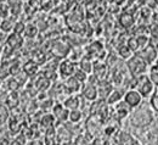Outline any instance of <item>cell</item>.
<instances>
[{
  "label": "cell",
  "mask_w": 158,
  "mask_h": 145,
  "mask_svg": "<svg viewBox=\"0 0 158 145\" xmlns=\"http://www.w3.org/2000/svg\"><path fill=\"white\" fill-rule=\"evenodd\" d=\"M136 78V90L142 95V98H151V95L155 92V84L150 81V78L146 75H141L135 77Z\"/></svg>",
  "instance_id": "cell-1"
},
{
  "label": "cell",
  "mask_w": 158,
  "mask_h": 145,
  "mask_svg": "<svg viewBox=\"0 0 158 145\" xmlns=\"http://www.w3.org/2000/svg\"><path fill=\"white\" fill-rule=\"evenodd\" d=\"M77 68H78V63H76L74 61L69 60L68 58H66L62 61L59 62V70H57L59 77L63 78V79L69 78V77H72L74 75Z\"/></svg>",
  "instance_id": "cell-2"
},
{
  "label": "cell",
  "mask_w": 158,
  "mask_h": 145,
  "mask_svg": "<svg viewBox=\"0 0 158 145\" xmlns=\"http://www.w3.org/2000/svg\"><path fill=\"white\" fill-rule=\"evenodd\" d=\"M142 95L139 93L136 89H129L123 95V103L125 104L129 109H136L142 104Z\"/></svg>",
  "instance_id": "cell-3"
},
{
  "label": "cell",
  "mask_w": 158,
  "mask_h": 145,
  "mask_svg": "<svg viewBox=\"0 0 158 145\" xmlns=\"http://www.w3.org/2000/svg\"><path fill=\"white\" fill-rule=\"evenodd\" d=\"M146 66H147V63L143 61V59H142L141 56H135V55H134V56L128 61V68H129V71H130L134 76H136V77L145 73Z\"/></svg>",
  "instance_id": "cell-4"
},
{
  "label": "cell",
  "mask_w": 158,
  "mask_h": 145,
  "mask_svg": "<svg viewBox=\"0 0 158 145\" xmlns=\"http://www.w3.org/2000/svg\"><path fill=\"white\" fill-rule=\"evenodd\" d=\"M81 98L89 103H94L99 99V90H98V85L91 84V83H84L83 88H81Z\"/></svg>",
  "instance_id": "cell-5"
},
{
  "label": "cell",
  "mask_w": 158,
  "mask_h": 145,
  "mask_svg": "<svg viewBox=\"0 0 158 145\" xmlns=\"http://www.w3.org/2000/svg\"><path fill=\"white\" fill-rule=\"evenodd\" d=\"M63 85H64V92H66V95H74V94H79L81 92V88H83V84L79 82L76 77H69V78H66L63 81Z\"/></svg>",
  "instance_id": "cell-6"
},
{
  "label": "cell",
  "mask_w": 158,
  "mask_h": 145,
  "mask_svg": "<svg viewBox=\"0 0 158 145\" xmlns=\"http://www.w3.org/2000/svg\"><path fill=\"white\" fill-rule=\"evenodd\" d=\"M52 115L56 117L57 121L61 122H64V121H68V116H69V110L64 107V105L62 103H55L52 110H51Z\"/></svg>",
  "instance_id": "cell-7"
},
{
  "label": "cell",
  "mask_w": 158,
  "mask_h": 145,
  "mask_svg": "<svg viewBox=\"0 0 158 145\" xmlns=\"http://www.w3.org/2000/svg\"><path fill=\"white\" fill-rule=\"evenodd\" d=\"M23 43H24V38L23 36H20V34H16V33H10L6 36V41L5 44L7 46H10L11 49H14L15 51L21 49L23 46Z\"/></svg>",
  "instance_id": "cell-8"
},
{
  "label": "cell",
  "mask_w": 158,
  "mask_h": 145,
  "mask_svg": "<svg viewBox=\"0 0 158 145\" xmlns=\"http://www.w3.org/2000/svg\"><path fill=\"white\" fill-rule=\"evenodd\" d=\"M140 56L143 59V61L146 62L147 65H148V63H152V62H155L157 60V56H158L157 49L153 48L152 45H147V46H145V48L141 50Z\"/></svg>",
  "instance_id": "cell-9"
},
{
  "label": "cell",
  "mask_w": 158,
  "mask_h": 145,
  "mask_svg": "<svg viewBox=\"0 0 158 145\" xmlns=\"http://www.w3.org/2000/svg\"><path fill=\"white\" fill-rule=\"evenodd\" d=\"M40 66L33 60H28L23 63V73L28 78H33L39 73Z\"/></svg>",
  "instance_id": "cell-10"
},
{
  "label": "cell",
  "mask_w": 158,
  "mask_h": 145,
  "mask_svg": "<svg viewBox=\"0 0 158 145\" xmlns=\"http://www.w3.org/2000/svg\"><path fill=\"white\" fill-rule=\"evenodd\" d=\"M81 95L79 94H74V95H67V98L62 101V104L64 105L66 109H68L69 111L71 110H77L80 107L81 105Z\"/></svg>",
  "instance_id": "cell-11"
},
{
  "label": "cell",
  "mask_w": 158,
  "mask_h": 145,
  "mask_svg": "<svg viewBox=\"0 0 158 145\" xmlns=\"http://www.w3.org/2000/svg\"><path fill=\"white\" fill-rule=\"evenodd\" d=\"M107 72H108V67L107 65H105L103 62H95L94 63V70H93V76L101 81H105L106 76H107Z\"/></svg>",
  "instance_id": "cell-12"
},
{
  "label": "cell",
  "mask_w": 158,
  "mask_h": 145,
  "mask_svg": "<svg viewBox=\"0 0 158 145\" xmlns=\"http://www.w3.org/2000/svg\"><path fill=\"white\" fill-rule=\"evenodd\" d=\"M51 85H52V82L44 75H40L34 81V88L37 89V92H49Z\"/></svg>",
  "instance_id": "cell-13"
},
{
  "label": "cell",
  "mask_w": 158,
  "mask_h": 145,
  "mask_svg": "<svg viewBox=\"0 0 158 145\" xmlns=\"http://www.w3.org/2000/svg\"><path fill=\"white\" fill-rule=\"evenodd\" d=\"M21 103V96L19 92H10L7 95V99L5 101V105L9 107V110H16Z\"/></svg>",
  "instance_id": "cell-14"
},
{
  "label": "cell",
  "mask_w": 158,
  "mask_h": 145,
  "mask_svg": "<svg viewBox=\"0 0 158 145\" xmlns=\"http://www.w3.org/2000/svg\"><path fill=\"white\" fill-rule=\"evenodd\" d=\"M113 89H114V88L112 87V84H111L110 82H107V81H101V82L99 83V85H98L99 98L103 99V100H106V99L108 98V95L112 93Z\"/></svg>",
  "instance_id": "cell-15"
},
{
  "label": "cell",
  "mask_w": 158,
  "mask_h": 145,
  "mask_svg": "<svg viewBox=\"0 0 158 145\" xmlns=\"http://www.w3.org/2000/svg\"><path fill=\"white\" fill-rule=\"evenodd\" d=\"M119 24L123 27V28H131L134 24H135V20H134V16L133 14L130 12H122L119 15Z\"/></svg>",
  "instance_id": "cell-16"
},
{
  "label": "cell",
  "mask_w": 158,
  "mask_h": 145,
  "mask_svg": "<svg viewBox=\"0 0 158 145\" xmlns=\"http://www.w3.org/2000/svg\"><path fill=\"white\" fill-rule=\"evenodd\" d=\"M55 122H56V117L52 115V113H45L40 117V127L44 128L45 130L49 129V128H54L55 126Z\"/></svg>",
  "instance_id": "cell-17"
},
{
  "label": "cell",
  "mask_w": 158,
  "mask_h": 145,
  "mask_svg": "<svg viewBox=\"0 0 158 145\" xmlns=\"http://www.w3.org/2000/svg\"><path fill=\"white\" fill-rule=\"evenodd\" d=\"M11 19H12V16L0 21V32L4 33V34H6V36L10 34V33H12L14 26L16 23V21H12Z\"/></svg>",
  "instance_id": "cell-18"
},
{
  "label": "cell",
  "mask_w": 158,
  "mask_h": 145,
  "mask_svg": "<svg viewBox=\"0 0 158 145\" xmlns=\"http://www.w3.org/2000/svg\"><path fill=\"white\" fill-rule=\"evenodd\" d=\"M5 84V89L7 90V92H19L20 90V88L22 87V84L20 83V81L16 78V77H10V78H7L5 82H2Z\"/></svg>",
  "instance_id": "cell-19"
},
{
  "label": "cell",
  "mask_w": 158,
  "mask_h": 145,
  "mask_svg": "<svg viewBox=\"0 0 158 145\" xmlns=\"http://www.w3.org/2000/svg\"><path fill=\"white\" fill-rule=\"evenodd\" d=\"M78 67L81 71H84L85 73L91 75V73H93V70H94V62L90 60V58L84 56V58L78 62Z\"/></svg>",
  "instance_id": "cell-20"
},
{
  "label": "cell",
  "mask_w": 158,
  "mask_h": 145,
  "mask_svg": "<svg viewBox=\"0 0 158 145\" xmlns=\"http://www.w3.org/2000/svg\"><path fill=\"white\" fill-rule=\"evenodd\" d=\"M123 95L124 94H122V92L120 90H118V89H113L112 90V93L108 95V98L106 99V103H107V105H117V104H119L122 100H123Z\"/></svg>",
  "instance_id": "cell-21"
},
{
  "label": "cell",
  "mask_w": 158,
  "mask_h": 145,
  "mask_svg": "<svg viewBox=\"0 0 158 145\" xmlns=\"http://www.w3.org/2000/svg\"><path fill=\"white\" fill-rule=\"evenodd\" d=\"M134 51L127 45V44H123V45H119L118 46V55L123 59V60H130L133 56H134Z\"/></svg>",
  "instance_id": "cell-22"
},
{
  "label": "cell",
  "mask_w": 158,
  "mask_h": 145,
  "mask_svg": "<svg viewBox=\"0 0 158 145\" xmlns=\"http://www.w3.org/2000/svg\"><path fill=\"white\" fill-rule=\"evenodd\" d=\"M23 71V65L21 63L20 60L15 59V60H11L10 62V75L11 77H17L19 75L22 73Z\"/></svg>",
  "instance_id": "cell-23"
},
{
  "label": "cell",
  "mask_w": 158,
  "mask_h": 145,
  "mask_svg": "<svg viewBox=\"0 0 158 145\" xmlns=\"http://www.w3.org/2000/svg\"><path fill=\"white\" fill-rule=\"evenodd\" d=\"M37 36H38V27L35 24H32V23L26 24V29H24L23 37L26 39H34Z\"/></svg>",
  "instance_id": "cell-24"
},
{
  "label": "cell",
  "mask_w": 158,
  "mask_h": 145,
  "mask_svg": "<svg viewBox=\"0 0 158 145\" xmlns=\"http://www.w3.org/2000/svg\"><path fill=\"white\" fill-rule=\"evenodd\" d=\"M81 118H83V112H81V110H71L69 111V116H68V121L71 122V123L73 124H77L79 123L80 121H81Z\"/></svg>",
  "instance_id": "cell-25"
},
{
  "label": "cell",
  "mask_w": 158,
  "mask_h": 145,
  "mask_svg": "<svg viewBox=\"0 0 158 145\" xmlns=\"http://www.w3.org/2000/svg\"><path fill=\"white\" fill-rule=\"evenodd\" d=\"M116 116L118 120H124L129 116V107L125 105V106H117L116 109Z\"/></svg>",
  "instance_id": "cell-26"
},
{
  "label": "cell",
  "mask_w": 158,
  "mask_h": 145,
  "mask_svg": "<svg viewBox=\"0 0 158 145\" xmlns=\"http://www.w3.org/2000/svg\"><path fill=\"white\" fill-rule=\"evenodd\" d=\"M10 118V110L5 104H0V123L6 122Z\"/></svg>",
  "instance_id": "cell-27"
},
{
  "label": "cell",
  "mask_w": 158,
  "mask_h": 145,
  "mask_svg": "<svg viewBox=\"0 0 158 145\" xmlns=\"http://www.w3.org/2000/svg\"><path fill=\"white\" fill-rule=\"evenodd\" d=\"M11 14H10V6L7 2H0V19L4 20V19H7L10 17Z\"/></svg>",
  "instance_id": "cell-28"
},
{
  "label": "cell",
  "mask_w": 158,
  "mask_h": 145,
  "mask_svg": "<svg viewBox=\"0 0 158 145\" xmlns=\"http://www.w3.org/2000/svg\"><path fill=\"white\" fill-rule=\"evenodd\" d=\"M73 77H76L77 79H78L79 82L81 83V84H84V83H86L88 81V78H89V75L88 73H85L84 71H81L80 68H77L76 70V72H74V75H73Z\"/></svg>",
  "instance_id": "cell-29"
},
{
  "label": "cell",
  "mask_w": 158,
  "mask_h": 145,
  "mask_svg": "<svg viewBox=\"0 0 158 145\" xmlns=\"http://www.w3.org/2000/svg\"><path fill=\"white\" fill-rule=\"evenodd\" d=\"M127 45L134 51V53H136L138 50H140V45H139V41H138V37H131V38H129L128 41H127Z\"/></svg>",
  "instance_id": "cell-30"
},
{
  "label": "cell",
  "mask_w": 158,
  "mask_h": 145,
  "mask_svg": "<svg viewBox=\"0 0 158 145\" xmlns=\"http://www.w3.org/2000/svg\"><path fill=\"white\" fill-rule=\"evenodd\" d=\"M24 29H26V23L24 22H22V21H16V23H15V26H14V33H16V34H20V36H23V33H24Z\"/></svg>",
  "instance_id": "cell-31"
},
{
  "label": "cell",
  "mask_w": 158,
  "mask_h": 145,
  "mask_svg": "<svg viewBox=\"0 0 158 145\" xmlns=\"http://www.w3.org/2000/svg\"><path fill=\"white\" fill-rule=\"evenodd\" d=\"M54 100L51 99V96L50 98H48L46 100H44V101H41L40 103V109H43L44 111H48V110H52V107H54Z\"/></svg>",
  "instance_id": "cell-32"
},
{
  "label": "cell",
  "mask_w": 158,
  "mask_h": 145,
  "mask_svg": "<svg viewBox=\"0 0 158 145\" xmlns=\"http://www.w3.org/2000/svg\"><path fill=\"white\" fill-rule=\"evenodd\" d=\"M150 81L155 84V87H158V67L157 68H152L150 71Z\"/></svg>",
  "instance_id": "cell-33"
},
{
  "label": "cell",
  "mask_w": 158,
  "mask_h": 145,
  "mask_svg": "<svg viewBox=\"0 0 158 145\" xmlns=\"http://www.w3.org/2000/svg\"><path fill=\"white\" fill-rule=\"evenodd\" d=\"M10 92H7L5 88L0 87V104H5L6 99H7V95H9Z\"/></svg>",
  "instance_id": "cell-34"
},
{
  "label": "cell",
  "mask_w": 158,
  "mask_h": 145,
  "mask_svg": "<svg viewBox=\"0 0 158 145\" xmlns=\"http://www.w3.org/2000/svg\"><path fill=\"white\" fill-rule=\"evenodd\" d=\"M28 145H46L44 143V140H40V139H33L31 142H28Z\"/></svg>",
  "instance_id": "cell-35"
},
{
  "label": "cell",
  "mask_w": 158,
  "mask_h": 145,
  "mask_svg": "<svg viewBox=\"0 0 158 145\" xmlns=\"http://www.w3.org/2000/svg\"><path fill=\"white\" fill-rule=\"evenodd\" d=\"M0 145H10V140L6 138V137H2L0 139Z\"/></svg>",
  "instance_id": "cell-36"
},
{
  "label": "cell",
  "mask_w": 158,
  "mask_h": 145,
  "mask_svg": "<svg viewBox=\"0 0 158 145\" xmlns=\"http://www.w3.org/2000/svg\"><path fill=\"white\" fill-rule=\"evenodd\" d=\"M10 145H24V144H22L19 139L14 138V139H11V140H10Z\"/></svg>",
  "instance_id": "cell-37"
},
{
  "label": "cell",
  "mask_w": 158,
  "mask_h": 145,
  "mask_svg": "<svg viewBox=\"0 0 158 145\" xmlns=\"http://www.w3.org/2000/svg\"><path fill=\"white\" fill-rule=\"evenodd\" d=\"M1 62H2V59H1V53H0V65H1Z\"/></svg>",
  "instance_id": "cell-38"
},
{
  "label": "cell",
  "mask_w": 158,
  "mask_h": 145,
  "mask_svg": "<svg viewBox=\"0 0 158 145\" xmlns=\"http://www.w3.org/2000/svg\"><path fill=\"white\" fill-rule=\"evenodd\" d=\"M153 1H155V2H156V4L158 5V0H153Z\"/></svg>",
  "instance_id": "cell-39"
},
{
  "label": "cell",
  "mask_w": 158,
  "mask_h": 145,
  "mask_svg": "<svg viewBox=\"0 0 158 145\" xmlns=\"http://www.w3.org/2000/svg\"><path fill=\"white\" fill-rule=\"evenodd\" d=\"M1 83H2V82H1V81H0V87H1Z\"/></svg>",
  "instance_id": "cell-40"
}]
</instances>
